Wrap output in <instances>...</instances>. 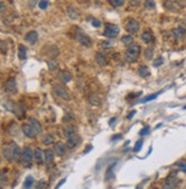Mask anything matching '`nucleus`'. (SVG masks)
<instances>
[{"mask_svg":"<svg viewBox=\"0 0 186 189\" xmlns=\"http://www.w3.org/2000/svg\"><path fill=\"white\" fill-rule=\"evenodd\" d=\"M66 12H67V16H69L71 20H78L79 16H80L79 12L73 7H67Z\"/></svg>","mask_w":186,"mask_h":189,"instance_id":"obj_20","label":"nucleus"},{"mask_svg":"<svg viewBox=\"0 0 186 189\" xmlns=\"http://www.w3.org/2000/svg\"><path fill=\"white\" fill-rule=\"evenodd\" d=\"M184 189H186V185H185V187H184Z\"/></svg>","mask_w":186,"mask_h":189,"instance_id":"obj_52","label":"nucleus"},{"mask_svg":"<svg viewBox=\"0 0 186 189\" xmlns=\"http://www.w3.org/2000/svg\"><path fill=\"white\" fill-rule=\"evenodd\" d=\"M54 152L58 156H63L64 154L66 153V146L64 145L63 142H56L55 146H54Z\"/></svg>","mask_w":186,"mask_h":189,"instance_id":"obj_16","label":"nucleus"},{"mask_svg":"<svg viewBox=\"0 0 186 189\" xmlns=\"http://www.w3.org/2000/svg\"><path fill=\"white\" fill-rule=\"evenodd\" d=\"M65 181H66L65 179H63V180H61V181L58 182V183H57V186H56V188H55V189H58V188H60V187H61V186L63 185V183H65Z\"/></svg>","mask_w":186,"mask_h":189,"instance_id":"obj_46","label":"nucleus"},{"mask_svg":"<svg viewBox=\"0 0 186 189\" xmlns=\"http://www.w3.org/2000/svg\"><path fill=\"white\" fill-rule=\"evenodd\" d=\"M44 154H45V162L46 163H52L53 161H54V150L53 149H46L45 152H44Z\"/></svg>","mask_w":186,"mask_h":189,"instance_id":"obj_22","label":"nucleus"},{"mask_svg":"<svg viewBox=\"0 0 186 189\" xmlns=\"http://www.w3.org/2000/svg\"><path fill=\"white\" fill-rule=\"evenodd\" d=\"M135 113H136V110H133V112H130V114L128 115V118H131V117L135 115Z\"/></svg>","mask_w":186,"mask_h":189,"instance_id":"obj_47","label":"nucleus"},{"mask_svg":"<svg viewBox=\"0 0 186 189\" xmlns=\"http://www.w3.org/2000/svg\"><path fill=\"white\" fill-rule=\"evenodd\" d=\"M42 140H44V144H45L46 146L52 145L53 142H54V136L50 134V133H48V134H46L45 137H44Z\"/></svg>","mask_w":186,"mask_h":189,"instance_id":"obj_30","label":"nucleus"},{"mask_svg":"<svg viewBox=\"0 0 186 189\" xmlns=\"http://www.w3.org/2000/svg\"><path fill=\"white\" fill-rule=\"evenodd\" d=\"M163 64V58L162 57H158V58L153 62V66L154 67H159V66H161Z\"/></svg>","mask_w":186,"mask_h":189,"instance_id":"obj_36","label":"nucleus"},{"mask_svg":"<svg viewBox=\"0 0 186 189\" xmlns=\"http://www.w3.org/2000/svg\"><path fill=\"white\" fill-rule=\"evenodd\" d=\"M139 54H141V46H139V44H130V46L128 47V49H127L126 60L127 62L133 63V62H135L136 59L138 58Z\"/></svg>","mask_w":186,"mask_h":189,"instance_id":"obj_2","label":"nucleus"},{"mask_svg":"<svg viewBox=\"0 0 186 189\" xmlns=\"http://www.w3.org/2000/svg\"><path fill=\"white\" fill-rule=\"evenodd\" d=\"M48 1L47 0H40V2H39V7L41 8V9H46V8L48 7Z\"/></svg>","mask_w":186,"mask_h":189,"instance_id":"obj_39","label":"nucleus"},{"mask_svg":"<svg viewBox=\"0 0 186 189\" xmlns=\"http://www.w3.org/2000/svg\"><path fill=\"white\" fill-rule=\"evenodd\" d=\"M163 6L169 10H178L182 8V5L179 4L178 0H166Z\"/></svg>","mask_w":186,"mask_h":189,"instance_id":"obj_11","label":"nucleus"},{"mask_svg":"<svg viewBox=\"0 0 186 189\" xmlns=\"http://www.w3.org/2000/svg\"><path fill=\"white\" fill-rule=\"evenodd\" d=\"M33 182H34V179L32 175H28L25 181H24V189H30L32 186H33Z\"/></svg>","mask_w":186,"mask_h":189,"instance_id":"obj_28","label":"nucleus"},{"mask_svg":"<svg viewBox=\"0 0 186 189\" xmlns=\"http://www.w3.org/2000/svg\"><path fill=\"white\" fill-rule=\"evenodd\" d=\"M95 58H96V62L98 65L101 66H104L106 65V56H105L104 54H102V52H97L96 56H95Z\"/></svg>","mask_w":186,"mask_h":189,"instance_id":"obj_21","label":"nucleus"},{"mask_svg":"<svg viewBox=\"0 0 186 189\" xmlns=\"http://www.w3.org/2000/svg\"><path fill=\"white\" fill-rule=\"evenodd\" d=\"M5 10H6V6H5V4L0 1V14H2Z\"/></svg>","mask_w":186,"mask_h":189,"instance_id":"obj_44","label":"nucleus"},{"mask_svg":"<svg viewBox=\"0 0 186 189\" xmlns=\"http://www.w3.org/2000/svg\"><path fill=\"white\" fill-rule=\"evenodd\" d=\"M48 66H49V70H55V68L57 67V63H56V62H54V60L48 62Z\"/></svg>","mask_w":186,"mask_h":189,"instance_id":"obj_41","label":"nucleus"},{"mask_svg":"<svg viewBox=\"0 0 186 189\" xmlns=\"http://www.w3.org/2000/svg\"><path fill=\"white\" fill-rule=\"evenodd\" d=\"M179 183V179L176 175H168L162 185V189H176Z\"/></svg>","mask_w":186,"mask_h":189,"instance_id":"obj_4","label":"nucleus"},{"mask_svg":"<svg viewBox=\"0 0 186 189\" xmlns=\"http://www.w3.org/2000/svg\"><path fill=\"white\" fill-rule=\"evenodd\" d=\"M79 144H80V137H79L78 134L71 136V137H69V138H67L66 146H67V148H70V149H73V148L77 147Z\"/></svg>","mask_w":186,"mask_h":189,"instance_id":"obj_12","label":"nucleus"},{"mask_svg":"<svg viewBox=\"0 0 186 189\" xmlns=\"http://www.w3.org/2000/svg\"><path fill=\"white\" fill-rule=\"evenodd\" d=\"M121 41H122V44H126V46H130V44H133V42H134V38H133V36H130V34L123 36L121 38Z\"/></svg>","mask_w":186,"mask_h":189,"instance_id":"obj_27","label":"nucleus"},{"mask_svg":"<svg viewBox=\"0 0 186 189\" xmlns=\"http://www.w3.org/2000/svg\"><path fill=\"white\" fill-rule=\"evenodd\" d=\"M141 38L145 44H151V42L154 41V36H153V33H152L150 30H146L145 32H143V34L141 36Z\"/></svg>","mask_w":186,"mask_h":189,"instance_id":"obj_17","label":"nucleus"},{"mask_svg":"<svg viewBox=\"0 0 186 189\" xmlns=\"http://www.w3.org/2000/svg\"><path fill=\"white\" fill-rule=\"evenodd\" d=\"M12 148H13V162L17 163V162L21 161V155H22L21 148L15 142H12Z\"/></svg>","mask_w":186,"mask_h":189,"instance_id":"obj_13","label":"nucleus"},{"mask_svg":"<svg viewBox=\"0 0 186 189\" xmlns=\"http://www.w3.org/2000/svg\"><path fill=\"white\" fill-rule=\"evenodd\" d=\"M144 6L147 9H153V8H155V1L154 0H145Z\"/></svg>","mask_w":186,"mask_h":189,"instance_id":"obj_32","label":"nucleus"},{"mask_svg":"<svg viewBox=\"0 0 186 189\" xmlns=\"http://www.w3.org/2000/svg\"><path fill=\"white\" fill-rule=\"evenodd\" d=\"M45 186H46V181H44V180H41V181L38 182L37 189H42V188H45Z\"/></svg>","mask_w":186,"mask_h":189,"instance_id":"obj_42","label":"nucleus"},{"mask_svg":"<svg viewBox=\"0 0 186 189\" xmlns=\"http://www.w3.org/2000/svg\"><path fill=\"white\" fill-rule=\"evenodd\" d=\"M112 44L110 41H103L102 42V47H106V48H109V47H111Z\"/></svg>","mask_w":186,"mask_h":189,"instance_id":"obj_45","label":"nucleus"},{"mask_svg":"<svg viewBox=\"0 0 186 189\" xmlns=\"http://www.w3.org/2000/svg\"><path fill=\"white\" fill-rule=\"evenodd\" d=\"M33 157H34V161L37 162L38 164H41L42 162H45V154H44L41 148H36V149H34Z\"/></svg>","mask_w":186,"mask_h":189,"instance_id":"obj_15","label":"nucleus"},{"mask_svg":"<svg viewBox=\"0 0 186 189\" xmlns=\"http://www.w3.org/2000/svg\"><path fill=\"white\" fill-rule=\"evenodd\" d=\"M114 121H115V118H114V117H113V118H111V120H110V124H113V122H114Z\"/></svg>","mask_w":186,"mask_h":189,"instance_id":"obj_49","label":"nucleus"},{"mask_svg":"<svg viewBox=\"0 0 186 189\" xmlns=\"http://www.w3.org/2000/svg\"><path fill=\"white\" fill-rule=\"evenodd\" d=\"M30 124L34 128V130L37 131V133H41L42 132V126L39 121H37L36 118H30Z\"/></svg>","mask_w":186,"mask_h":189,"instance_id":"obj_23","label":"nucleus"},{"mask_svg":"<svg viewBox=\"0 0 186 189\" xmlns=\"http://www.w3.org/2000/svg\"><path fill=\"white\" fill-rule=\"evenodd\" d=\"M150 133V126L147 125V126H145L144 129H142V131L139 132V134L141 136H145V134H149Z\"/></svg>","mask_w":186,"mask_h":189,"instance_id":"obj_40","label":"nucleus"},{"mask_svg":"<svg viewBox=\"0 0 186 189\" xmlns=\"http://www.w3.org/2000/svg\"><path fill=\"white\" fill-rule=\"evenodd\" d=\"M22 131H23V133H24L28 138H36V137H37V134H38L37 131L34 130V128H33L30 123L23 124Z\"/></svg>","mask_w":186,"mask_h":189,"instance_id":"obj_9","label":"nucleus"},{"mask_svg":"<svg viewBox=\"0 0 186 189\" xmlns=\"http://www.w3.org/2000/svg\"><path fill=\"white\" fill-rule=\"evenodd\" d=\"M114 165H115V163L111 164V165L109 166V169L106 170V173H105V175H106V179H107V180H112V179L114 178V173H113V169H114Z\"/></svg>","mask_w":186,"mask_h":189,"instance_id":"obj_29","label":"nucleus"},{"mask_svg":"<svg viewBox=\"0 0 186 189\" xmlns=\"http://www.w3.org/2000/svg\"><path fill=\"white\" fill-rule=\"evenodd\" d=\"M53 92H54V94H56L57 97H60L64 100H71V98H72V96L66 90V88H64L61 84H55L53 87Z\"/></svg>","mask_w":186,"mask_h":189,"instance_id":"obj_3","label":"nucleus"},{"mask_svg":"<svg viewBox=\"0 0 186 189\" xmlns=\"http://www.w3.org/2000/svg\"><path fill=\"white\" fill-rule=\"evenodd\" d=\"M18 58L21 60H24L26 58V47L24 44H20L18 46Z\"/></svg>","mask_w":186,"mask_h":189,"instance_id":"obj_24","label":"nucleus"},{"mask_svg":"<svg viewBox=\"0 0 186 189\" xmlns=\"http://www.w3.org/2000/svg\"><path fill=\"white\" fill-rule=\"evenodd\" d=\"M89 102L91 105H99V98L97 97L96 94H91L89 97Z\"/></svg>","mask_w":186,"mask_h":189,"instance_id":"obj_33","label":"nucleus"},{"mask_svg":"<svg viewBox=\"0 0 186 189\" xmlns=\"http://www.w3.org/2000/svg\"><path fill=\"white\" fill-rule=\"evenodd\" d=\"M2 155L8 162H13V148L12 144H5L2 146Z\"/></svg>","mask_w":186,"mask_h":189,"instance_id":"obj_10","label":"nucleus"},{"mask_svg":"<svg viewBox=\"0 0 186 189\" xmlns=\"http://www.w3.org/2000/svg\"><path fill=\"white\" fill-rule=\"evenodd\" d=\"M0 162H1V156H0Z\"/></svg>","mask_w":186,"mask_h":189,"instance_id":"obj_51","label":"nucleus"},{"mask_svg":"<svg viewBox=\"0 0 186 189\" xmlns=\"http://www.w3.org/2000/svg\"><path fill=\"white\" fill-rule=\"evenodd\" d=\"M58 78H60L64 83H67V82H70V81L72 80L71 73H69L67 71H61V72L58 73Z\"/></svg>","mask_w":186,"mask_h":189,"instance_id":"obj_18","label":"nucleus"},{"mask_svg":"<svg viewBox=\"0 0 186 189\" xmlns=\"http://www.w3.org/2000/svg\"><path fill=\"white\" fill-rule=\"evenodd\" d=\"M172 34H174L175 39H182L186 34V31L183 26H179V28H177V29H175L172 31Z\"/></svg>","mask_w":186,"mask_h":189,"instance_id":"obj_19","label":"nucleus"},{"mask_svg":"<svg viewBox=\"0 0 186 189\" xmlns=\"http://www.w3.org/2000/svg\"><path fill=\"white\" fill-rule=\"evenodd\" d=\"M33 152H32V149H31L30 147L28 146V147H25L24 149H23L22 152V155H21V163H22V165L24 167H26V169H30L32 166V162H33Z\"/></svg>","mask_w":186,"mask_h":189,"instance_id":"obj_1","label":"nucleus"},{"mask_svg":"<svg viewBox=\"0 0 186 189\" xmlns=\"http://www.w3.org/2000/svg\"><path fill=\"white\" fill-rule=\"evenodd\" d=\"M38 39H39V36H38L37 31H30V32L25 36V41L30 44H37Z\"/></svg>","mask_w":186,"mask_h":189,"instance_id":"obj_14","label":"nucleus"},{"mask_svg":"<svg viewBox=\"0 0 186 189\" xmlns=\"http://www.w3.org/2000/svg\"><path fill=\"white\" fill-rule=\"evenodd\" d=\"M77 40L82 44V46H86V47H89L91 46V40L90 38L85 32H82L81 30H78L77 31Z\"/></svg>","mask_w":186,"mask_h":189,"instance_id":"obj_6","label":"nucleus"},{"mask_svg":"<svg viewBox=\"0 0 186 189\" xmlns=\"http://www.w3.org/2000/svg\"><path fill=\"white\" fill-rule=\"evenodd\" d=\"M120 32V29L119 26H117V25H114V24H106L105 25V30H104V36L106 38H115V36H118Z\"/></svg>","mask_w":186,"mask_h":189,"instance_id":"obj_5","label":"nucleus"},{"mask_svg":"<svg viewBox=\"0 0 186 189\" xmlns=\"http://www.w3.org/2000/svg\"><path fill=\"white\" fill-rule=\"evenodd\" d=\"M91 24H93V25H94L95 28H99V26L102 25V23L99 22L98 20H94V21H93V23H91Z\"/></svg>","mask_w":186,"mask_h":189,"instance_id":"obj_43","label":"nucleus"},{"mask_svg":"<svg viewBox=\"0 0 186 189\" xmlns=\"http://www.w3.org/2000/svg\"><path fill=\"white\" fill-rule=\"evenodd\" d=\"M5 90L9 92V94H15L17 91V84H16V80L14 78H10L5 82Z\"/></svg>","mask_w":186,"mask_h":189,"instance_id":"obj_8","label":"nucleus"},{"mask_svg":"<svg viewBox=\"0 0 186 189\" xmlns=\"http://www.w3.org/2000/svg\"><path fill=\"white\" fill-rule=\"evenodd\" d=\"M153 54H154L153 48H152V47H149V48L145 50V52H144V56H145V58H146V59H152V57H153Z\"/></svg>","mask_w":186,"mask_h":189,"instance_id":"obj_31","label":"nucleus"},{"mask_svg":"<svg viewBox=\"0 0 186 189\" xmlns=\"http://www.w3.org/2000/svg\"><path fill=\"white\" fill-rule=\"evenodd\" d=\"M75 126H73V125H67L66 128H65V131H64V133H65V136H66L67 138L69 137H71V136H74V134H77V132H75Z\"/></svg>","mask_w":186,"mask_h":189,"instance_id":"obj_25","label":"nucleus"},{"mask_svg":"<svg viewBox=\"0 0 186 189\" xmlns=\"http://www.w3.org/2000/svg\"><path fill=\"white\" fill-rule=\"evenodd\" d=\"M126 29L130 34H135V33H137L138 30H139V23L137 22L136 20H134V18H130V20H128V22H127Z\"/></svg>","mask_w":186,"mask_h":189,"instance_id":"obj_7","label":"nucleus"},{"mask_svg":"<svg viewBox=\"0 0 186 189\" xmlns=\"http://www.w3.org/2000/svg\"><path fill=\"white\" fill-rule=\"evenodd\" d=\"M112 5L115 7H121L125 4V0H111Z\"/></svg>","mask_w":186,"mask_h":189,"instance_id":"obj_37","label":"nucleus"},{"mask_svg":"<svg viewBox=\"0 0 186 189\" xmlns=\"http://www.w3.org/2000/svg\"><path fill=\"white\" fill-rule=\"evenodd\" d=\"M159 94H160V92H156V94H151V96H149V97H145L144 99H142V102H150V100H153V99H155Z\"/></svg>","mask_w":186,"mask_h":189,"instance_id":"obj_34","label":"nucleus"},{"mask_svg":"<svg viewBox=\"0 0 186 189\" xmlns=\"http://www.w3.org/2000/svg\"><path fill=\"white\" fill-rule=\"evenodd\" d=\"M138 73H139V75L143 76V78H147L150 75V70L147 66L145 65H142L139 68H138Z\"/></svg>","mask_w":186,"mask_h":189,"instance_id":"obj_26","label":"nucleus"},{"mask_svg":"<svg viewBox=\"0 0 186 189\" xmlns=\"http://www.w3.org/2000/svg\"><path fill=\"white\" fill-rule=\"evenodd\" d=\"M149 189H158V188H156V187H150Z\"/></svg>","mask_w":186,"mask_h":189,"instance_id":"obj_50","label":"nucleus"},{"mask_svg":"<svg viewBox=\"0 0 186 189\" xmlns=\"http://www.w3.org/2000/svg\"><path fill=\"white\" fill-rule=\"evenodd\" d=\"M142 146H143V140H138L137 142H136V145L134 147V150L135 152H139L142 148Z\"/></svg>","mask_w":186,"mask_h":189,"instance_id":"obj_38","label":"nucleus"},{"mask_svg":"<svg viewBox=\"0 0 186 189\" xmlns=\"http://www.w3.org/2000/svg\"><path fill=\"white\" fill-rule=\"evenodd\" d=\"M176 165H177L183 172H185L186 173V161H180L178 163H176Z\"/></svg>","mask_w":186,"mask_h":189,"instance_id":"obj_35","label":"nucleus"},{"mask_svg":"<svg viewBox=\"0 0 186 189\" xmlns=\"http://www.w3.org/2000/svg\"><path fill=\"white\" fill-rule=\"evenodd\" d=\"M121 138V134H118V136H114V137H112V139H119Z\"/></svg>","mask_w":186,"mask_h":189,"instance_id":"obj_48","label":"nucleus"}]
</instances>
